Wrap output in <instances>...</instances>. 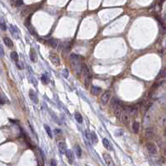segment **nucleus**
Wrapping results in <instances>:
<instances>
[{"label":"nucleus","mask_w":166,"mask_h":166,"mask_svg":"<svg viewBox=\"0 0 166 166\" xmlns=\"http://www.w3.org/2000/svg\"><path fill=\"white\" fill-rule=\"evenodd\" d=\"M82 73H83V83H84V85L86 86V88H88L89 86L90 80H91V74H90L89 70H88V68H87V66L85 64H83Z\"/></svg>","instance_id":"1"},{"label":"nucleus","mask_w":166,"mask_h":166,"mask_svg":"<svg viewBox=\"0 0 166 166\" xmlns=\"http://www.w3.org/2000/svg\"><path fill=\"white\" fill-rule=\"evenodd\" d=\"M120 120L122 121L123 124L127 125L129 123V120H130V114L127 111H125V110H124L122 112V114H121Z\"/></svg>","instance_id":"2"},{"label":"nucleus","mask_w":166,"mask_h":166,"mask_svg":"<svg viewBox=\"0 0 166 166\" xmlns=\"http://www.w3.org/2000/svg\"><path fill=\"white\" fill-rule=\"evenodd\" d=\"M49 59H50L53 64H54L55 66H59L60 65V59L59 58L58 54H56L55 53H51L50 55H49Z\"/></svg>","instance_id":"3"},{"label":"nucleus","mask_w":166,"mask_h":166,"mask_svg":"<svg viewBox=\"0 0 166 166\" xmlns=\"http://www.w3.org/2000/svg\"><path fill=\"white\" fill-rule=\"evenodd\" d=\"M103 159H104L105 163H106L107 166H115V164H114L112 157H111L108 154H106V153L103 154Z\"/></svg>","instance_id":"4"},{"label":"nucleus","mask_w":166,"mask_h":166,"mask_svg":"<svg viewBox=\"0 0 166 166\" xmlns=\"http://www.w3.org/2000/svg\"><path fill=\"white\" fill-rule=\"evenodd\" d=\"M146 148H147L148 151L151 154H155L157 153V147L154 143H147L146 144Z\"/></svg>","instance_id":"5"},{"label":"nucleus","mask_w":166,"mask_h":166,"mask_svg":"<svg viewBox=\"0 0 166 166\" xmlns=\"http://www.w3.org/2000/svg\"><path fill=\"white\" fill-rule=\"evenodd\" d=\"M110 94H111L110 91H106L102 94L100 100H101V103H103V104H106L108 102V100H109V98H110Z\"/></svg>","instance_id":"6"},{"label":"nucleus","mask_w":166,"mask_h":166,"mask_svg":"<svg viewBox=\"0 0 166 166\" xmlns=\"http://www.w3.org/2000/svg\"><path fill=\"white\" fill-rule=\"evenodd\" d=\"M10 32L11 34H13L15 39H19V35H20V31L19 29H18L16 26H14V25H10Z\"/></svg>","instance_id":"7"},{"label":"nucleus","mask_w":166,"mask_h":166,"mask_svg":"<svg viewBox=\"0 0 166 166\" xmlns=\"http://www.w3.org/2000/svg\"><path fill=\"white\" fill-rule=\"evenodd\" d=\"M83 59L84 58L83 56L78 55V54H70V61H71V63H73V62H81V60H83Z\"/></svg>","instance_id":"8"},{"label":"nucleus","mask_w":166,"mask_h":166,"mask_svg":"<svg viewBox=\"0 0 166 166\" xmlns=\"http://www.w3.org/2000/svg\"><path fill=\"white\" fill-rule=\"evenodd\" d=\"M29 98H30V99L32 100L34 103H39V98H38L37 93H35L34 90H33V89L29 90Z\"/></svg>","instance_id":"9"},{"label":"nucleus","mask_w":166,"mask_h":166,"mask_svg":"<svg viewBox=\"0 0 166 166\" xmlns=\"http://www.w3.org/2000/svg\"><path fill=\"white\" fill-rule=\"evenodd\" d=\"M65 154H66V157H67V159H68V162H69L70 164H73V161H74V154H73V153L72 152L71 150H69V149H67Z\"/></svg>","instance_id":"10"},{"label":"nucleus","mask_w":166,"mask_h":166,"mask_svg":"<svg viewBox=\"0 0 166 166\" xmlns=\"http://www.w3.org/2000/svg\"><path fill=\"white\" fill-rule=\"evenodd\" d=\"M58 148H59V150L60 154H64L67 151V145L64 142H59L58 144Z\"/></svg>","instance_id":"11"},{"label":"nucleus","mask_w":166,"mask_h":166,"mask_svg":"<svg viewBox=\"0 0 166 166\" xmlns=\"http://www.w3.org/2000/svg\"><path fill=\"white\" fill-rule=\"evenodd\" d=\"M36 156H37V159H38V162H39V165H43V164H44V157H43V154L39 149H38Z\"/></svg>","instance_id":"12"},{"label":"nucleus","mask_w":166,"mask_h":166,"mask_svg":"<svg viewBox=\"0 0 166 166\" xmlns=\"http://www.w3.org/2000/svg\"><path fill=\"white\" fill-rule=\"evenodd\" d=\"M122 108H121V105L120 106H118L117 108H115L114 109V115L115 117L117 118L118 119L120 120V117H121V114H122Z\"/></svg>","instance_id":"13"},{"label":"nucleus","mask_w":166,"mask_h":166,"mask_svg":"<svg viewBox=\"0 0 166 166\" xmlns=\"http://www.w3.org/2000/svg\"><path fill=\"white\" fill-rule=\"evenodd\" d=\"M90 92L93 95H98L100 93L102 92V89L100 87H97V86H92L91 89H90Z\"/></svg>","instance_id":"14"},{"label":"nucleus","mask_w":166,"mask_h":166,"mask_svg":"<svg viewBox=\"0 0 166 166\" xmlns=\"http://www.w3.org/2000/svg\"><path fill=\"white\" fill-rule=\"evenodd\" d=\"M102 142H103V146H104V148L106 149H108V150H113V146L112 144H110V142L107 139H103V140H102Z\"/></svg>","instance_id":"15"},{"label":"nucleus","mask_w":166,"mask_h":166,"mask_svg":"<svg viewBox=\"0 0 166 166\" xmlns=\"http://www.w3.org/2000/svg\"><path fill=\"white\" fill-rule=\"evenodd\" d=\"M47 43L50 47L53 48V49H56V48L58 47V41H57L56 39H49V40H48Z\"/></svg>","instance_id":"16"},{"label":"nucleus","mask_w":166,"mask_h":166,"mask_svg":"<svg viewBox=\"0 0 166 166\" xmlns=\"http://www.w3.org/2000/svg\"><path fill=\"white\" fill-rule=\"evenodd\" d=\"M118 106H120L119 101L115 98H112V100H111V104H110V108H112L113 109H114V108H117Z\"/></svg>","instance_id":"17"},{"label":"nucleus","mask_w":166,"mask_h":166,"mask_svg":"<svg viewBox=\"0 0 166 166\" xmlns=\"http://www.w3.org/2000/svg\"><path fill=\"white\" fill-rule=\"evenodd\" d=\"M4 44H5V45L7 46V47H9V48H12L13 46H14L13 41L8 37L4 38Z\"/></svg>","instance_id":"18"},{"label":"nucleus","mask_w":166,"mask_h":166,"mask_svg":"<svg viewBox=\"0 0 166 166\" xmlns=\"http://www.w3.org/2000/svg\"><path fill=\"white\" fill-rule=\"evenodd\" d=\"M132 129H133V131H134V134H138V133H139V123L137 122V121L133 123Z\"/></svg>","instance_id":"19"},{"label":"nucleus","mask_w":166,"mask_h":166,"mask_svg":"<svg viewBox=\"0 0 166 166\" xmlns=\"http://www.w3.org/2000/svg\"><path fill=\"white\" fill-rule=\"evenodd\" d=\"M10 57H11V59H12L13 61H14V62L19 61V54H18V53L15 52V51H14V52L11 53Z\"/></svg>","instance_id":"20"},{"label":"nucleus","mask_w":166,"mask_h":166,"mask_svg":"<svg viewBox=\"0 0 166 166\" xmlns=\"http://www.w3.org/2000/svg\"><path fill=\"white\" fill-rule=\"evenodd\" d=\"M36 52L34 50V49H30V59L32 60L33 62H36Z\"/></svg>","instance_id":"21"},{"label":"nucleus","mask_w":166,"mask_h":166,"mask_svg":"<svg viewBox=\"0 0 166 166\" xmlns=\"http://www.w3.org/2000/svg\"><path fill=\"white\" fill-rule=\"evenodd\" d=\"M90 141L94 144L98 143V137H97L96 134H95L94 132H91V139H90Z\"/></svg>","instance_id":"22"},{"label":"nucleus","mask_w":166,"mask_h":166,"mask_svg":"<svg viewBox=\"0 0 166 166\" xmlns=\"http://www.w3.org/2000/svg\"><path fill=\"white\" fill-rule=\"evenodd\" d=\"M44 129H45V130H46V132H47L49 137L52 139V138H53V134H52V131H51V128L49 127L48 124H44Z\"/></svg>","instance_id":"23"},{"label":"nucleus","mask_w":166,"mask_h":166,"mask_svg":"<svg viewBox=\"0 0 166 166\" xmlns=\"http://www.w3.org/2000/svg\"><path fill=\"white\" fill-rule=\"evenodd\" d=\"M74 117H75L76 121L78 123V124H82V122H83V117H82V115L79 114V113H75Z\"/></svg>","instance_id":"24"},{"label":"nucleus","mask_w":166,"mask_h":166,"mask_svg":"<svg viewBox=\"0 0 166 166\" xmlns=\"http://www.w3.org/2000/svg\"><path fill=\"white\" fill-rule=\"evenodd\" d=\"M41 81H42L43 83H44V84L49 83V78H48V75L46 74V73H44V74L42 75V77H41Z\"/></svg>","instance_id":"25"},{"label":"nucleus","mask_w":166,"mask_h":166,"mask_svg":"<svg viewBox=\"0 0 166 166\" xmlns=\"http://www.w3.org/2000/svg\"><path fill=\"white\" fill-rule=\"evenodd\" d=\"M75 152H76V155L78 156V158H80L82 156V150L81 148L79 147V145L75 146Z\"/></svg>","instance_id":"26"},{"label":"nucleus","mask_w":166,"mask_h":166,"mask_svg":"<svg viewBox=\"0 0 166 166\" xmlns=\"http://www.w3.org/2000/svg\"><path fill=\"white\" fill-rule=\"evenodd\" d=\"M0 29H2V30L5 31L6 30V24H5V22L3 19H0Z\"/></svg>","instance_id":"27"},{"label":"nucleus","mask_w":166,"mask_h":166,"mask_svg":"<svg viewBox=\"0 0 166 166\" xmlns=\"http://www.w3.org/2000/svg\"><path fill=\"white\" fill-rule=\"evenodd\" d=\"M153 134H154V132L152 131V129H147V131H146V137L150 138L153 136Z\"/></svg>","instance_id":"28"},{"label":"nucleus","mask_w":166,"mask_h":166,"mask_svg":"<svg viewBox=\"0 0 166 166\" xmlns=\"http://www.w3.org/2000/svg\"><path fill=\"white\" fill-rule=\"evenodd\" d=\"M159 77H161V78H165L166 77V68L160 71V73H159Z\"/></svg>","instance_id":"29"},{"label":"nucleus","mask_w":166,"mask_h":166,"mask_svg":"<svg viewBox=\"0 0 166 166\" xmlns=\"http://www.w3.org/2000/svg\"><path fill=\"white\" fill-rule=\"evenodd\" d=\"M16 65H17V67L19 69H23V68H24V64H23V63L21 61L16 62Z\"/></svg>","instance_id":"30"},{"label":"nucleus","mask_w":166,"mask_h":166,"mask_svg":"<svg viewBox=\"0 0 166 166\" xmlns=\"http://www.w3.org/2000/svg\"><path fill=\"white\" fill-rule=\"evenodd\" d=\"M49 166H57V162L55 159H50V162H49Z\"/></svg>","instance_id":"31"},{"label":"nucleus","mask_w":166,"mask_h":166,"mask_svg":"<svg viewBox=\"0 0 166 166\" xmlns=\"http://www.w3.org/2000/svg\"><path fill=\"white\" fill-rule=\"evenodd\" d=\"M5 101H7V98H5V96H4L3 94L0 95V103H5Z\"/></svg>","instance_id":"32"},{"label":"nucleus","mask_w":166,"mask_h":166,"mask_svg":"<svg viewBox=\"0 0 166 166\" xmlns=\"http://www.w3.org/2000/svg\"><path fill=\"white\" fill-rule=\"evenodd\" d=\"M0 56L1 57H4V48L3 46L0 44Z\"/></svg>","instance_id":"33"},{"label":"nucleus","mask_w":166,"mask_h":166,"mask_svg":"<svg viewBox=\"0 0 166 166\" xmlns=\"http://www.w3.org/2000/svg\"><path fill=\"white\" fill-rule=\"evenodd\" d=\"M63 76L64 77V78H68V69H66L65 68L64 70L63 71Z\"/></svg>","instance_id":"34"},{"label":"nucleus","mask_w":166,"mask_h":166,"mask_svg":"<svg viewBox=\"0 0 166 166\" xmlns=\"http://www.w3.org/2000/svg\"><path fill=\"white\" fill-rule=\"evenodd\" d=\"M86 137H87V139H88V140H90V139H91V132H90L89 130H86Z\"/></svg>","instance_id":"35"},{"label":"nucleus","mask_w":166,"mask_h":166,"mask_svg":"<svg viewBox=\"0 0 166 166\" xmlns=\"http://www.w3.org/2000/svg\"><path fill=\"white\" fill-rule=\"evenodd\" d=\"M16 4L17 6H20L23 4V0H17V2H16Z\"/></svg>","instance_id":"36"},{"label":"nucleus","mask_w":166,"mask_h":166,"mask_svg":"<svg viewBox=\"0 0 166 166\" xmlns=\"http://www.w3.org/2000/svg\"></svg>","instance_id":"37"}]
</instances>
